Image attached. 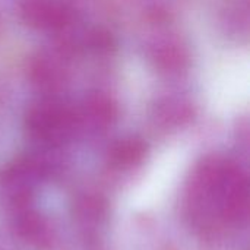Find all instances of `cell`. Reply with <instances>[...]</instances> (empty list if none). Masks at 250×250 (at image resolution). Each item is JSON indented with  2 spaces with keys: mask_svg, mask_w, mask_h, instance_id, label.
<instances>
[{
  "mask_svg": "<svg viewBox=\"0 0 250 250\" xmlns=\"http://www.w3.org/2000/svg\"><path fill=\"white\" fill-rule=\"evenodd\" d=\"M142 155V149L141 146L135 145V144H126V145H120L119 149L116 151V160L120 164H132L133 161L139 160Z\"/></svg>",
  "mask_w": 250,
  "mask_h": 250,
  "instance_id": "1",
  "label": "cell"
}]
</instances>
